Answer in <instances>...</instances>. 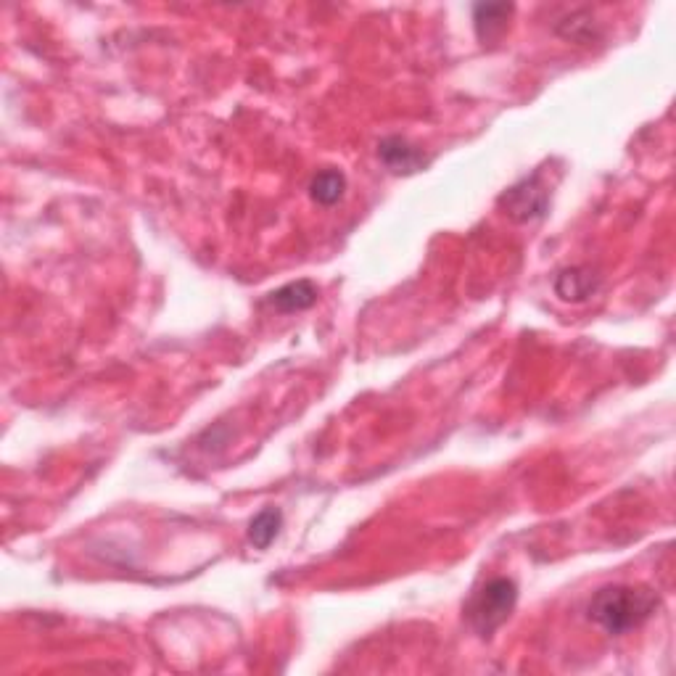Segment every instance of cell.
<instances>
[{"mask_svg":"<svg viewBox=\"0 0 676 676\" xmlns=\"http://www.w3.org/2000/svg\"><path fill=\"white\" fill-rule=\"evenodd\" d=\"M658 608V597L650 589L642 587H603L592 597L587 613L600 629H605L613 637L629 634L632 629L642 626L647 618L653 616Z\"/></svg>","mask_w":676,"mask_h":676,"instance_id":"1","label":"cell"},{"mask_svg":"<svg viewBox=\"0 0 676 676\" xmlns=\"http://www.w3.org/2000/svg\"><path fill=\"white\" fill-rule=\"evenodd\" d=\"M518 603V587H515L513 579L507 576H497V579H489L484 587L478 589L476 595L471 597L468 603V621L476 629V634L481 637H492L502 624H505L510 613L515 610Z\"/></svg>","mask_w":676,"mask_h":676,"instance_id":"2","label":"cell"},{"mask_svg":"<svg viewBox=\"0 0 676 676\" xmlns=\"http://www.w3.org/2000/svg\"><path fill=\"white\" fill-rule=\"evenodd\" d=\"M547 204H550V196H547V191H544V185L539 183L537 175L526 177L518 185H513L500 199V206L505 209V214L515 222L539 220L547 212Z\"/></svg>","mask_w":676,"mask_h":676,"instance_id":"3","label":"cell"},{"mask_svg":"<svg viewBox=\"0 0 676 676\" xmlns=\"http://www.w3.org/2000/svg\"><path fill=\"white\" fill-rule=\"evenodd\" d=\"M378 159L386 164V169H391L394 175H412L418 169L426 167V156L420 148H415L410 140L399 138V135H391V138H383L378 143Z\"/></svg>","mask_w":676,"mask_h":676,"instance_id":"4","label":"cell"},{"mask_svg":"<svg viewBox=\"0 0 676 676\" xmlns=\"http://www.w3.org/2000/svg\"><path fill=\"white\" fill-rule=\"evenodd\" d=\"M597 288H600V278L589 267H571V270H563L555 278V294L563 302H587Z\"/></svg>","mask_w":676,"mask_h":676,"instance_id":"5","label":"cell"},{"mask_svg":"<svg viewBox=\"0 0 676 676\" xmlns=\"http://www.w3.org/2000/svg\"><path fill=\"white\" fill-rule=\"evenodd\" d=\"M317 302V286L312 280H296V283H288V286L278 288L267 296V304L272 309H278L283 315H291V312H302L309 309Z\"/></svg>","mask_w":676,"mask_h":676,"instance_id":"6","label":"cell"},{"mask_svg":"<svg viewBox=\"0 0 676 676\" xmlns=\"http://www.w3.org/2000/svg\"><path fill=\"white\" fill-rule=\"evenodd\" d=\"M513 14V6L507 3H478L473 6V22H476V35L481 40H492L505 30L507 16Z\"/></svg>","mask_w":676,"mask_h":676,"instance_id":"7","label":"cell"},{"mask_svg":"<svg viewBox=\"0 0 676 676\" xmlns=\"http://www.w3.org/2000/svg\"><path fill=\"white\" fill-rule=\"evenodd\" d=\"M344 191L346 177L344 172H338V169H323V172H317V175L312 177V183H309V196L323 206L338 204V201L344 199Z\"/></svg>","mask_w":676,"mask_h":676,"instance_id":"8","label":"cell"},{"mask_svg":"<svg viewBox=\"0 0 676 676\" xmlns=\"http://www.w3.org/2000/svg\"><path fill=\"white\" fill-rule=\"evenodd\" d=\"M280 526H283V513L278 507H265L262 513H257L249 523V542L257 547V550H267L275 537L280 534Z\"/></svg>","mask_w":676,"mask_h":676,"instance_id":"9","label":"cell"}]
</instances>
